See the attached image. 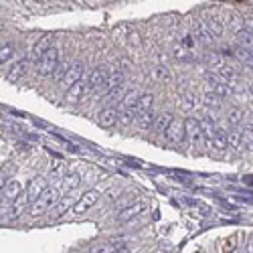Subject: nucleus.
I'll return each mask as SVG.
<instances>
[{"label":"nucleus","mask_w":253,"mask_h":253,"mask_svg":"<svg viewBox=\"0 0 253 253\" xmlns=\"http://www.w3.org/2000/svg\"><path fill=\"white\" fill-rule=\"evenodd\" d=\"M57 197H59V192L55 189H45L37 199H34L31 205H29V215L31 217H41L45 215L49 209H53V205L57 203Z\"/></svg>","instance_id":"obj_1"},{"label":"nucleus","mask_w":253,"mask_h":253,"mask_svg":"<svg viewBox=\"0 0 253 253\" xmlns=\"http://www.w3.org/2000/svg\"><path fill=\"white\" fill-rule=\"evenodd\" d=\"M57 63H59V51L49 47L47 51L43 53V57L37 61V75L39 77H51Z\"/></svg>","instance_id":"obj_2"},{"label":"nucleus","mask_w":253,"mask_h":253,"mask_svg":"<svg viewBox=\"0 0 253 253\" xmlns=\"http://www.w3.org/2000/svg\"><path fill=\"white\" fill-rule=\"evenodd\" d=\"M83 71H85V67H83V63H71L69 65V69L65 71V75L61 77V81H59V85L67 91L69 87H71L75 81H79V79L83 77Z\"/></svg>","instance_id":"obj_3"},{"label":"nucleus","mask_w":253,"mask_h":253,"mask_svg":"<svg viewBox=\"0 0 253 253\" xmlns=\"http://www.w3.org/2000/svg\"><path fill=\"white\" fill-rule=\"evenodd\" d=\"M97 201H99V192H97V190H87L85 194H81V199H79V201L71 206V209H73V215H77V217L83 215V213L89 211Z\"/></svg>","instance_id":"obj_4"},{"label":"nucleus","mask_w":253,"mask_h":253,"mask_svg":"<svg viewBox=\"0 0 253 253\" xmlns=\"http://www.w3.org/2000/svg\"><path fill=\"white\" fill-rule=\"evenodd\" d=\"M146 211V203L144 201H136V203H128L124 206V209L120 211V217H118V221L120 223H128L132 219H136V217H140L142 213Z\"/></svg>","instance_id":"obj_5"},{"label":"nucleus","mask_w":253,"mask_h":253,"mask_svg":"<svg viewBox=\"0 0 253 253\" xmlns=\"http://www.w3.org/2000/svg\"><path fill=\"white\" fill-rule=\"evenodd\" d=\"M185 138L192 146H199L203 142V130H201L199 120H194V118L185 120Z\"/></svg>","instance_id":"obj_6"},{"label":"nucleus","mask_w":253,"mask_h":253,"mask_svg":"<svg viewBox=\"0 0 253 253\" xmlns=\"http://www.w3.org/2000/svg\"><path fill=\"white\" fill-rule=\"evenodd\" d=\"M122 83H124V73H122V71H111V73H108L106 81L101 83V91H99V95L103 97V95L111 94V91H116L118 87H122Z\"/></svg>","instance_id":"obj_7"},{"label":"nucleus","mask_w":253,"mask_h":253,"mask_svg":"<svg viewBox=\"0 0 253 253\" xmlns=\"http://www.w3.org/2000/svg\"><path fill=\"white\" fill-rule=\"evenodd\" d=\"M120 120V110L113 108V106H108L106 110H101V113L97 116V124L101 128H113Z\"/></svg>","instance_id":"obj_8"},{"label":"nucleus","mask_w":253,"mask_h":253,"mask_svg":"<svg viewBox=\"0 0 253 253\" xmlns=\"http://www.w3.org/2000/svg\"><path fill=\"white\" fill-rule=\"evenodd\" d=\"M164 136L168 138L170 142H174V144H180L182 140H185V122H180V120H174L172 118L170 126L166 128Z\"/></svg>","instance_id":"obj_9"},{"label":"nucleus","mask_w":253,"mask_h":253,"mask_svg":"<svg viewBox=\"0 0 253 253\" xmlns=\"http://www.w3.org/2000/svg\"><path fill=\"white\" fill-rule=\"evenodd\" d=\"M45 185H47V180H45V178H34V180H31L29 185H27V189H22V192H25V197H27L29 205H31L34 199H37L45 189H47Z\"/></svg>","instance_id":"obj_10"},{"label":"nucleus","mask_w":253,"mask_h":253,"mask_svg":"<svg viewBox=\"0 0 253 253\" xmlns=\"http://www.w3.org/2000/svg\"><path fill=\"white\" fill-rule=\"evenodd\" d=\"M108 69L106 67H95L94 71L89 73V77H87V89H97V87H101V83L106 81V77H108Z\"/></svg>","instance_id":"obj_11"},{"label":"nucleus","mask_w":253,"mask_h":253,"mask_svg":"<svg viewBox=\"0 0 253 253\" xmlns=\"http://www.w3.org/2000/svg\"><path fill=\"white\" fill-rule=\"evenodd\" d=\"M194 37H197L203 45H213V43H215V34L209 31L206 22H197V29H194Z\"/></svg>","instance_id":"obj_12"},{"label":"nucleus","mask_w":253,"mask_h":253,"mask_svg":"<svg viewBox=\"0 0 253 253\" xmlns=\"http://www.w3.org/2000/svg\"><path fill=\"white\" fill-rule=\"evenodd\" d=\"M154 111L152 110H144V111H140L138 116L134 118V122H136V126L140 130H148V128H152L154 126Z\"/></svg>","instance_id":"obj_13"},{"label":"nucleus","mask_w":253,"mask_h":253,"mask_svg":"<svg viewBox=\"0 0 253 253\" xmlns=\"http://www.w3.org/2000/svg\"><path fill=\"white\" fill-rule=\"evenodd\" d=\"M87 85L81 81V79H79V81H75L71 87H69L67 89V97H69V101H79V99H81L85 94H87Z\"/></svg>","instance_id":"obj_14"},{"label":"nucleus","mask_w":253,"mask_h":253,"mask_svg":"<svg viewBox=\"0 0 253 253\" xmlns=\"http://www.w3.org/2000/svg\"><path fill=\"white\" fill-rule=\"evenodd\" d=\"M152 103H154V95H152V94L140 95V97H138V101H136L134 106L130 108V111L134 113V116H138V113H140V111H144V110H150V108H152Z\"/></svg>","instance_id":"obj_15"},{"label":"nucleus","mask_w":253,"mask_h":253,"mask_svg":"<svg viewBox=\"0 0 253 253\" xmlns=\"http://www.w3.org/2000/svg\"><path fill=\"white\" fill-rule=\"evenodd\" d=\"M211 148H215V150H219V152H223V150H227V132H223V130H217L213 136H211V140L206 142Z\"/></svg>","instance_id":"obj_16"},{"label":"nucleus","mask_w":253,"mask_h":253,"mask_svg":"<svg viewBox=\"0 0 253 253\" xmlns=\"http://www.w3.org/2000/svg\"><path fill=\"white\" fill-rule=\"evenodd\" d=\"M235 39H237V45H239V47H243V49H247V51L253 53V34H251L245 27L235 32Z\"/></svg>","instance_id":"obj_17"},{"label":"nucleus","mask_w":253,"mask_h":253,"mask_svg":"<svg viewBox=\"0 0 253 253\" xmlns=\"http://www.w3.org/2000/svg\"><path fill=\"white\" fill-rule=\"evenodd\" d=\"M138 97H140V91H138L136 87H132V89L128 91V94H126V95L120 99V103H118V110H120V111H124V110H130V108L134 106V103L138 101Z\"/></svg>","instance_id":"obj_18"},{"label":"nucleus","mask_w":253,"mask_h":253,"mask_svg":"<svg viewBox=\"0 0 253 253\" xmlns=\"http://www.w3.org/2000/svg\"><path fill=\"white\" fill-rule=\"evenodd\" d=\"M25 73H27V61H16L13 67H10V71H8L6 79H8L10 83H16Z\"/></svg>","instance_id":"obj_19"},{"label":"nucleus","mask_w":253,"mask_h":253,"mask_svg":"<svg viewBox=\"0 0 253 253\" xmlns=\"http://www.w3.org/2000/svg\"><path fill=\"white\" fill-rule=\"evenodd\" d=\"M49 47H51V37H43V39L32 47V51H31V59H32L34 63H37V61L41 59V57H43V53L47 51Z\"/></svg>","instance_id":"obj_20"},{"label":"nucleus","mask_w":253,"mask_h":253,"mask_svg":"<svg viewBox=\"0 0 253 253\" xmlns=\"http://www.w3.org/2000/svg\"><path fill=\"white\" fill-rule=\"evenodd\" d=\"M79 185H81V176H79V174H67L61 180V192H71Z\"/></svg>","instance_id":"obj_21"},{"label":"nucleus","mask_w":253,"mask_h":253,"mask_svg":"<svg viewBox=\"0 0 253 253\" xmlns=\"http://www.w3.org/2000/svg\"><path fill=\"white\" fill-rule=\"evenodd\" d=\"M73 206V199H63L61 203H55L53 205V211H51V219H59V217H63L69 209Z\"/></svg>","instance_id":"obj_22"},{"label":"nucleus","mask_w":253,"mask_h":253,"mask_svg":"<svg viewBox=\"0 0 253 253\" xmlns=\"http://www.w3.org/2000/svg\"><path fill=\"white\" fill-rule=\"evenodd\" d=\"M170 122H172L170 113H160V116H156L154 118V130H156V134H164L166 128L170 126Z\"/></svg>","instance_id":"obj_23"},{"label":"nucleus","mask_w":253,"mask_h":253,"mask_svg":"<svg viewBox=\"0 0 253 253\" xmlns=\"http://www.w3.org/2000/svg\"><path fill=\"white\" fill-rule=\"evenodd\" d=\"M199 124H201V130H203V136H206L211 140V136L217 132V124H215V120L211 118V116H205L203 120H199Z\"/></svg>","instance_id":"obj_24"},{"label":"nucleus","mask_w":253,"mask_h":253,"mask_svg":"<svg viewBox=\"0 0 253 253\" xmlns=\"http://www.w3.org/2000/svg\"><path fill=\"white\" fill-rule=\"evenodd\" d=\"M241 136H243V148H245V150H249V152H253V122H247L243 126Z\"/></svg>","instance_id":"obj_25"},{"label":"nucleus","mask_w":253,"mask_h":253,"mask_svg":"<svg viewBox=\"0 0 253 253\" xmlns=\"http://www.w3.org/2000/svg\"><path fill=\"white\" fill-rule=\"evenodd\" d=\"M227 144L233 148V150H241L243 148V136H241L239 130H233L227 134Z\"/></svg>","instance_id":"obj_26"},{"label":"nucleus","mask_w":253,"mask_h":253,"mask_svg":"<svg viewBox=\"0 0 253 253\" xmlns=\"http://www.w3.org/2000/svg\"><path fill=\"white\" fill-rule=\"evenodd\" d=\"M227 122H229V126L237 128V126L243 122V110H241V108H231L227 111Z\"/></svg>","instance_id":"obj_27"},{"label":"nucleus","mask_w":253,"mask_h":253,"mask_svg":"<svg viewBox=\"0 0 253 253\" xmlns=\"http://www.w3.org/2000/svg\"><path fill=\"white\" fill-rule=\"evenodd\" d=\"M203 103L206 108H211V110H219L221 108V97L215 94V91H206V94L203 95Z\"/></svg>","instance_id":"obj_28"},{"label":"nucleus","mask_w":253,"mask_h":253,"mask_svg":"<svg viewBox=\"0 0 253 253\" xmlns=\"http://www.w3.org/2000/svg\"><path fill=\"white\" fill-rule=\"evenodd\" d=\"M235 55H237V59L243 63V65H247L249 69H253V53H251V51H247V49H243V47H237Z\"/></svg>","instance_id":"obj_29"},{"label":"nucleus","mask_w":253,"mask_h":253,"mask_svg":"<svg viewBox=\"0 0 253 253\" xmlns=\"http://www.w3.org/2000/svg\"><path fill=\"white\" fill-rule=\"evenodd\" d=\"M13 57H15V47H13V45H10V43L0 45V65L8 63Z\"/></svg>","instance_id":"obj_30"},{"label":"nucleus","mask_w":253,"mask_h":253,"mask_svg":"<svg viewBox=\"0 0 253 253\" xmlns=\"http://www.w3.org/2000/svg\"><path fill=\"white\" fill-rule=\"evenodd\" d=\"M206 27H209V31L215 34V39H217V37H221L223 31H225L223 22H221L219 18H211V20H206Z\"/></svg>","instance_id":"obj_31"},{"label":"nucleus","mask_w":253,"mask_h":253,"mask_svg":"<svg viewBox=\"0 0 253 253\" xmlns=\"http://www.w3.org/2000/svg\"><path fill=\"white\" fill-rule=\"evenodd\" d=\"M69 65H71V63H67V61H63V63L59 61V63H57V67H55V71H53V75H51V77L55 79L57 83L61 81V77L65 75V71H67V69H69Z\"/></svg>","instance_id":"obj_32"},{"label":"nucleus","mask_w":253,"mask_h":253,"mask_svg":"<svg viewBox=\"0 0 253 253\" xmlns=\"http://www.w3.org/2000/svg\"><path fill=\"white\" fill-rule=\"evenodd\" d=\"M154 79H158V81H168V79H170L168 67H164V65L156 67V69H154Z\"/></svg>","instance_id":"obj_33"},{"label":"nucleus","mask_w":253,"mask_h":253,"mask_svg":"<svg viewBox=\"0 0 253 253\" xmlns=\"http://www.w3.org/2000/svg\"><path fill=\"white\" fill-rule=\"evenodd\" d=\"M197 101H199V97L194 95V94H185V95H182V108H185V110H192L194 106H197Z\"/></svg>","instance_id":"obj_34"},{"label":"nucleus","mask_w":253,"mask_h":253,"mask_svg":"<svg viewBox=\"0 0 253 253\" xmlns=\"http://www.w3.org/2000/svg\"><path fill=\"white\" fill-rule=\"evenodd\" d=\"M128 39H130V43L134 45V47H140V43H142V41H140V34H138V32H130V37H128Z\"/></svg>","instance_id":"obj_35"},{"label":"nucleus","mask_w":253,"mask_h":253,"mask_svg":"<svg viewBox=\"0 0 253 253\" xmlns=\"http://www.w3.org/2000/svg\"><path fill=\"white\" fill-rule=\"evenodd\" d=\"M245 29H247L251 34H253V20H245Z\"/></svg>","instance_id":"obj_36"},{"label":"nucleus","mask_w":253,"mask_h":253,"mask_svg":"<svg viewBox=\"0 0 253 253\" xmlns=\"http://www.w3.org/2000/svg\"><path fill=\"white\" fill-rule=\"evenodd\" d=\"M249 94L253 95V83H249Z\"/></svg>","instance_id":"obj_37"},{"label":"nucleus","mask_w":253,"mask_h":253,"mask_svg":"<svg viewBox=\"0 0 253 253\" xmlns=\"http://www.w3.org/2000/svg\"><path fill=\"white\" fill-rule=\"evenodd\" d=\"M251 122H253V110H251Z\"/></svg>","instance_id":"obj_38"}]
</instances>
